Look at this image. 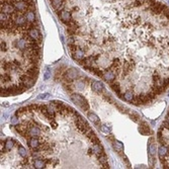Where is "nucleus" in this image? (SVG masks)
Listing matches in <instances>:
<instances>
[{"label": "nucleus", "instance_id": "obj_1", "mask_svg": "<svg viewBox=\"0 0 169 169\" xmlns=\"http://www.w3.org/2000/svg\"><path fill=\"white\" fill-rule=\"evenodd\" d=\"M70 97L72 99V101H73L76 105H78L82 110L86 112V110L89 109V103H88V101L86 100V98H85L84 96H82L81 94L72 93Z\"/></svg>", "mask_w": 169, "mask_h": 169}, {"label": "nucleus", "instance_id": "obj_2", "mask_svg": "<svg viewBox=\"0 0 169 169\" xmlns=\"http://www.w3.org/2000/svg\"><path fill=\"white\" fill-rule=\"evenodd\" d=\"M79 77V72L77 69L75 68H70L69 70L66 71L65 75H64V78L66 81H69V82H72V81H75V80L78 79Z\"/></svg>", "mask_w": 169, "mask_h": 169}, {"label": "nucleus", "instance_id": "obj_3", "mask_svg": "<svg viewBox=\"0 0 169 169\" xmlns=\"http://www.w3.org/2000/svg\"><path fill=\"white\" fill-rule=\"evenodd\" d=\"M41 134V128L40 126L32 124V126L29 127L27 130V139L32 137H40Z\"/></svg>", "mask_w": 169, "mask_h": 169}, {"label": "nucleus", "instance_id": "obj_4", "mask_svg": "<svg viewBox=\"0 0 169 169\" xmlns=\"http://www.w3.org/2000/svg\"><path fill=\"white\" fill-rule=\"evenodd\" d=\"M102 78H103L104 81H106L107 83L110 84V83L115 81V78H118V77L112 70H110V69H104V73H103V75H102Z\"/></svg>", "mask_w": 169, "mask_h": 169}, {"label": "nucleus", "instance_id": "obj_5", "mask_svg": "<svg viewBox=\"0 0 169 169\" xmlns=\"http://www.w3.org/2000/svg\"><path fill=\"white\" fill-rule=\"evenodd\" d=\"M59 14V17L61 19V21H62L63 23L67 24L69 21L72 19V13L69 11L68 9H63L61 10V11L58 13Z\"/></svg>", "mask_w": 169, "mask_h": 169}, {"label": "nucleus", "instance_id": "obj_6", "mask_svg": "<svg viewBox=\"0 0 169 169\" xmlns=\"http://www.w3.org/2000/svg\"><path fill=\"white\" fill-rule=\"evenodd\" d=\"M29 35L30 38H35V41H38V43H41V32H40V30H38V29L35 26H34L32 27H30V29H29Z\"/></svg>", "mask_w": 169, "mask_h": 169}, {"label": "nucleus", "instance_id": "obj_7", "mask_svg": "<svg viewBox=\"0 0 169 169\" xmlns=\"http://www.w3.org/2000/svg\"><path fill=\"white\" fill-rule=\"evenodd\" d=\"M1 12H4L9 15H12L17 11L15 10L14 5L12 3H1Z\"/></svg>", "mask_w": 169, "mask_h": 169}, {"label": "nucleus", "instance_id": "obj_8", "mask_svg": "<svg viewBox=\"0 0 169 169\" xmlns=\"http://www.w3.org/2000/svg\"><path fill=\"white\" fill-rule=\"evenodd\" d=\"M14 146H16V141L13 139H7L5 142H3V149L1 148V154L8 152L10 150H12L14 148Z\"/></svg>", "mask_w": 169, "mask_h": 169}, {"label": "nucleus", "instance_id": "obj_9", "mask_svg": "<svg viewBox=\"0 0 169 169\" xmlns=\"http://www.w3.org/2000/svg\"><path fill=\"white\" fill-rule=\"evenodd\" d=\"M27 142H29V146L32 150H37L38 149L41 145V142L40 141L38 137H32L27 139Z\"/></svg>", "mask_w": 169, "mask_h": 169}, {"label": "nucleus", "instance_id": "obj_10", "mask_svg": "<svg viewBox=\"0 0 169 169\" xmlns=\"http://www.w3.org/2000/svg\"><path fill=\"white\" fill-rule=\"evenodd\" d=\"M91 89H92L94 92L100 94L104 91V86H103V84L99 81H92L91 82Z\"/></svg>", "mask_w": 169, "mask_h": 169}, {"label": "nucleus", "instance_id": "obj_11", "mask_svg": "<svg viewBox=\"0 0 169 169\" xmlns=\"http://www.w3.org/2000/svg\"><path fill=\"white\" fill-rule=\"evenodd\" d=\"M32 167L37 169H41V168H47V163L45 158H38V159H34L32 161Z\"/></svg>", "mask_w": 169, "mask_h": 169}, {"label": "nucleus", "instance_id": "obj_12", "mask_svg": "<svg viewBox=\"0 0 169 169\" xmlns=\"http://www.w3.org/2000/svg\"><path fill=\"white\" fill-rule=\"evenodd\" d=\"M92 149H93V153L96 155V157H97V158L100 156V155H102V154L104 153L103 147H102L101 143H95V144H93Z\"/></svg>", "mask_w": 169, "mask_h": 169}, {"label": "nucleus", "instance_id": "obj_13", "mask_svg": "<svg viewBox=\"0 0 169 169\" xmlns=\"http://www.w3.org/2000/svg\"><path fill=\"white\" fill-rule=\"evenodd\" d=\"M135 95H136V93H135V91L134 90H132V89H129V90H127V91H124V101H128V102H132L133 100H134V98H135Z\"/></svg>", "mask_w": 169, "mask_h": 169}, {"label": "nucleus", "instance_id": "obj_14", "mask_svg": "<svg viewBox=\"0 0 169 169\" xmlns=\"http://www.w3.org/2000/svg\"><path fill=\"white\" fill-rule=\"evenodd\" d=\"M87 118H89V120L91 121V123H93L96 127H98V128L100 127V120H99V118L94 112H89L87 113Z\"/></svg>", "mask_w": 169, "mask_h": 169}, {"label": "nucleus", "instance_id": "obj_15", "mask_svg": "<svg viewBox=\"0 0 169 169\" xmlns=\"http://www.w3.org/2000/svg\"><path fill=\"white\" fill-rule=\"evenodd\" d=\"M158 155H159L160 158L168 157L169 156V148H168V146H166V145L160 146L159 149H158Z\"/></svg>", "mask_w": 169, "mask_h": 169}, {"label": "nucleus", "instance_id": "obj_16", "mask_svg": "<svg viewBox=\"0 0 169 169\" xmlns=\"http://www.w3.org/2000/svg\"><path fill=\"white\" fill-rule=\"evenodd\" d=\"M112 147H113V149H115V150L117 151L118 154L123 153V151H124V145H123V143L120 142V141H117V140L112 141Z\"/></svg>", "mask_w": 169, "mask_h": 169}, {"label": "nucleus", "instance_id": "obj_17", "mask_svg": "<svg viewBox=\"0 0 169 169\" xmlns=\"http://www.w3.org/2000/svg\"><path fill=\"white\" fill-rule=\"evenodd\" d=\"M110 88H112V89L115 91L117 94H120L121 93V88L120 81H118V80H115L113 82H112L110 83Z\"/></svg>", "mask_w": 169, "mask_h": 169}, {"label": "nucleus", "instance_id": "obj_18", "mask_svg": "<svg viewBox=\"0 0 169 169\" xmlns=\"http://www.w3.org/2000/svg\"><path fill=\"white\" fill-rule=\"evenodd\" d=\"M98 161L100 163V165L102 166V168H109V163H107V156L105 153H103L98 157Z\"/></svg>", "mask_w": 169, "mask_h": 169}, {"label": "nucleus", "instance_id": "obj_19", "mask_svg": "<svg viewBox=\"0 0 169 169\" xmlns=\"http://www.w3.org/2000/svg\"><path fill=\"white\" fill-rule=\"evenodd\" d=\"M16 146H17V152H18L19 156L23 157V158H26L27 157V151H26V149L24 148L23 146H21L20 144H18L17 142H16Z\"/></svg>", "mask_w": 169, "mask_h": 169}, {"label": "nucleus", "instance_id": "obj_20", "mask_svg": "<svg viewBox=\"0 0 169 169\" xmlns=\"http://www.w3.org/2000/svg\"><path fill=\"white\" fill-rule=\"evenodd\" d=\"M24 15L26 16L27 20L29 23H35V10H27L24 12Z\"/></svg>", "mask_w": 169, "mask_h": 169}, {"label": "nucleus", "instance_id": "obj_21", "mask_svg": "<svg viewBox=\"0 0 169 169\" xmlns=\"http://www.w3.org/2000/svg\"><path fill=\"white\" fill-rule=\"evenodd\" d=\"M100 131L103 133V134L105 135H110L112 134V127H109V126H107V124H100Z\"/></svg>", "mask_w": 169, "mask_h": 169}, {"label": "nucleus", "instance_id": "obj_22", "mask_svg": "<svg viewBox=\"0 0 169 169\" xmlns=\"http://www.w3.org/2000/svg\"><path fill=\"white\" fill-rule=\"evenodd\" d=\"M156 150H157L156 144L149 143V145H148V154H150V155H152V156H154V155L156 154Z\"/></svg>", "mask_w": 169, "mask_h": 169}, {"label": "nucleus", "instance_id": "obj_23", "mask_svg": "<svg viewBox=\"0 0 169 169\" xmlns=\"http://www.w3.org/2000/svg\"><path fill=\"white\" fill-rule=\"evenodd\" d=\"M74 89H77V90L84 89V82H83V80H79V79L76 80L75 85H74Z\"/></svg>", "mask_w": 169, "mask_h": 169}, {"label": "nucleus", "instance_id": "obj_24", "mask_svg": "<svg viewBox=\"0 0 169 169\" xmlns=\"http://www.w3.org/2000/svg\"><path fill=\"white\" fill-rule=\"evenodd\" d=\"M85 136H86V138H87L88 140H91L94 137V136H95V133L92 131V129L89 128L86 132H85Z\"/></svg>", "mask_w": 169, "mask_h": 169}, {"label": "nucleus", "instance_id": "obj_25", "mask_svg": "<svg viewBox=\"0 0 169 169\" xmlns=\"http://www.w3.org/2000/svg\"><path fill=\"white\" fill-rule=\"evenodd\" d=\"M50 78H51V69L50 67H46L45 71H44V79L49 80Z\"/></svg>", "mask_w": 169, "mask_h": 169}, {"label": "nucleus", "instance_id": "obj_26", "mask_svg": "<svg viewBox=\"0 0 169 169\" xmlns=\"http://www.w3.org/2000/svg\"><path fill=\"white\" fill-rule=\"evenodd\" d=\"M50 96H51V94L50 93H41V94H40V95L38 96V99H48V98H50Z\"/></svg>", "mask_w": 169, "mask_h": 169}, {"label": "nucleus", "instance_id": "obj_27", "mask_svg": "<svg viewBox=\"0 0 169 169\" xmlns=\"http://www.w3.org/2000/svg\"><path fill=\"white\" fill-rule=\"evenodd\" d=\"M17 118H18L17 115H13V117L11 118V120H10V124H14V126H15V124H17L19 121H20Z\"/></svg>", "mask_w": 169, "mask_h": 169}, {"label": "nucleus", "instance_id": "obj_28", "mask_svg": "<svg viewBox=\"0 0 169 169\" xmlns=\"http://www.w3.org/2000/svg\"><path fill=\"white\" fill-rule=\"evenodd\" d=\"M130 115H131L132 118H133V120H134L135 121H139V120H138V118H139V115H138L137 113L132 112V113H130Z\"/></svg>", "mask_w": 169, "mask_h": 169}, {"label": "nucleus", "instance_id": "obj_29", "mask_svg": "<svg viewBox=\"0 0 169 169\" xmlns=\"http://www.w3.org/2000/svg\"><path fill=\"white\" fill-rule=\"evenodd\" d=\"M166 121H168V123H169V113L166 115Z\"/></svg>", "mask_w": 169, "mask_h": 169}, {"label": "nucleus", "instance_id": "obj_30", "mask_svg": "<svg viewBox=\"0 0 169 169\" xmlns=\"http://www.w3.org/2000/svg\"><path fill=\"white\" fill-rule=\"evenodd\" d=\"M168 95H169V92H168Z\"/></svg>", "mask_w": 169, "mask_h": 169}]
</instances>
